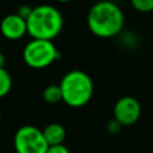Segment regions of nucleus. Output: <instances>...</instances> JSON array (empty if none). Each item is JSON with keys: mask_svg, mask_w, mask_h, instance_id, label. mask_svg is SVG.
<instances>
[{"mask_svg": "<svg viewBox=\"0 0 153 153\" xmlns=\"http://www.w3.org/2000/svg\"><path fill=\"white\" fill-rule=\"evenodd\" d=\"M12 88V78L5 68H0V98L7 96Z\"/></svg>", "mask_w": 153, "mask_h": 153, "instance_id": "9d476101", "label": "nucleus"}, {"mask_svg": "<svg viewBox=\"0 0 153 153\" xmlns=\"http://www.w3.org/2000/svg\"><path fill=\"white\" fill-rule=\"evenodd\" d=\"M60 57V53L53 41L31 39L23 50L24 62L33 69H43L54 63Z\"/></svg>", "mask_w": 153, "mask_h": 153, "instance_id": "20e7f679", "label": "nucleus"}, {"mask_svg": "<svg viewBox=\"0 0 153 153\" xmlns=\"http://www.w3.org/2000/svg\"><path fill=\"white\" fill-rule=\"evenodd\" d=\"M121 127H122V126H121L116 120H111V121H109V122H108V126H106L108 130H109L110 133H112V134H116L117 131H120Z\"/></svg>", "mask_w": 153, "mask_h": 153, "instance_id": "4468645a", "label": "nucleus"}, {"mask_svg": "<svg viewBox=\"0 0 153 153\" xmlns=\"http://www.w3.org/2000/svg\"><path fill=\"white\" fill-rule=\"evenodd\" d=\"M124 25V16L118 5L112 1L96 2L88 11L87 26L90 31L100 38L117 36Z\"/></svg>", "mask_w": 153, "mask_h": 153, "instance_id": "f257e3e1", "label": "nucleus"}, {"mask_svg": "<svg viewBox=\"0 0 153 153\" xmlns=\"http://www.w3.org/2000/svg\"><path fill=\"white\" fill-rule=\"evenodd\" d=\"M32 8H33V7H30V6H27V5H23V6H20V7L18 8L17 14H18L19 17H22L23 19L26 20V19L30 17V14H31Z\"/></svg>", "mask_w": 153, "mask_h": 153, "instance_id": "f8f14e48", "label": "nucleus"}, {"mask_svg": "<svg viewBox=\"0 0 153 153\" xmlns=\"http://www.w3.org/2000/svg\"><path fill=\"white\" fill-rule=\"evenodd\" d=\"M59 85L62 92V100L71 108L86 105L93 96V81L91 76L79 69L66 73Z\"/></svg>", "mask_w": 153, "mask_h": 153, "instance_id": "7ed1b4c3", "label": "nucleus"}, {"mask_svg": "<svg viewBox=\"0 0 153 153\" xmlns=\"http://www.w3.org/2000/svg\"><path fill=\"white\" fill-rule=\"evenodd\" d=\"M0 32L5 38L10 41L20 39L24 35L27 33L26 20L19 17L17 13L7 14L0 22Z\"/></svg>", "mask_w": 153, "mask_h": 153, "instance_id": "0eeeda50", "label": "nucleus"}, {"mask_svg": "<svg viewBox=\"0 0 153 153\" xmlns=\"http://www.w3.org/2000/svg\"><path fill=\"white\" fill-rule=\"evenodd\" d=\"M0 123H1V114H0Z\"/></svg>", "mask_w": 153, "mask_h": 153, "instance_id": "dca6fc26", "label": "nucleus"}, {"mask_svg": "<svg viewBox=\"0 0 153 153\" xmlns=\"http://www.w3.org/2000/svg\"><path fill=\"white\" fill-rule=\"evenodd\" d=\"M47 153H71V152L65 145H56V146H49Z\"/></svg>", "mask_w": 153, "mask_h": 153, "instance_id": "ddd939ff", "label": "nucleus"}, {"mask_svg": "<svg viewBox=\"0 0 153 153\" xmlns=\"http://www.w3.org/2000/svg\"><path fill=\"white\" fill-rule=\"evenodd\" d=\"M44 139L49 146H56V145H63V141L66 139V130L60 123H49L45 126V128L42 130Z\"/></svg>", "mask_w": 153, "mask_h": 153, "instance_id": "6e6552de", "label": "nucleus"}, {"mask_svg": "<svg viewBox=\"0 0 153 153\" xmlns=\"http://www.w3.org/2000/svg\"><path fill=\"white\" fill-rule=\"evenodd\" d=\"M13 143L17 153H47L49 148L43 131L31 124H25L16 131Z\"/></svg>", "mask_w": 153, "mask_h": 153, "instance_id": "39448f33", "label": "nucleus"}, {"mask_svg": "<svg viewBox=\"0 0 153 153\" xmlns=\"http://www.w3.org/2000/svg\"><path fill=\"white\" fill-rule=\"evenodd\" d=\"M131 6L142 13H148L153 11V0H131Z\"/></svg>", "mask_w": 153, "mask_h": 153, "instance_id": "9b49d317", "label": "nucleus"}, {"mask_svg": "<svg viewBox=\"0 0 153 153\" xmlns=\"http://www.w3.org/2000/svg\"><path fill=\"white\" fill-rule=\"evenodd\" d=\"M5 62H6V60H5V55L0 51V68H5L4 66H5Z\"/></svg>", "mask_w": 153, "mask_h": 153, "instance_id": "2eb2a0df", "label": "nucleus"}, {"mask_svg": "<svg viewBox=\"0 0 153 153\" xmlns=\"http://www.w3.org/2000/svg\"><path fill=\"white\" fill-rule=\"evenodd\" d=\"M27 33L32 39L53 41L63 27V17L59 8L53 5H39L32 8L26 19Z\"/></svg>", "mask_w": 153, "mask_h": 153, "instance_id": "f03ea898", "label": "nucleus"}, {"mask_svg": "<svg viewBox=\"0 0 153 153\" xmlns=\"http://www.w3.org/2000/svg\"><path fill=\"white\" fill-rule=\"evenodd\" d=\"M43 99L49 104H56L60 100H62V92L60 85H48L43 90Z\"/></svg>", "mask_w": 153, "mask_h": 153, "instance_id": "1a4fd4ad", "label": "nucleus"}, {"mask_svg": "<svg viewBox=\"0 0 153 153\" xmlns=\"http://www.w3.org/2000/svg\"><path fill=\"white\" fill-rule=\"evenodd\" d=\"M141 115V105L139 100L131 96L120 98L114 105V120L122 127L134 124Z\"/></svg>", "mask_w": 153, "mask_h": 153, "instance_id": "423d86ee", "label": "nucleus"}]
</instances>
